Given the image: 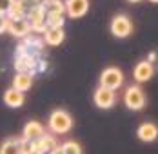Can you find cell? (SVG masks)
<instances>
[{
	"mask_svg": "<svg viewBox=\"0 0 158 154\" xmlns=\"http://www.w3.org/2000/svg\"><path fill=\"white\" fill-rule=\"evenodd\" d=\"M49 131L53 134H67L73 129V118L67 111L64 109H55L49 114Z\"/></svg>",
	"mask_w": 158,
	"mask_h": 154,
	"instance_id": "1",
	"label": "cell"
},
{
	"mask_svg": "<svg viewBox=\"0 0 158 154\" xmlns=\"http://www.w3.org/2000/svg\"><path fill=\"white\" fill-rule=\"evenodd\" d=\"M124 103L127 109L131 111H142L147 103V98H145V92L140 85H129L124 92Z\"/></svg>",
	"mask_w": 158,
	"mask_h": 154,
	"instance_id": "2",
	"label": "cell"
},
{
	"mask_svg": "<svg viewBox=\"0 0 158 154\" xmlns=\"http://www.w3.org/2000/svg\"><path fill=\"white\" fill-rule=\"evenodd\" d=\"M100 85L107 87L111 91H116L124 85V73L118 67H106L100 75Z\"/></svg>",
	"mask_w": 158,
	"mask_h": 154,
	"instance_id": "3",
	"label": "cell"
},
{
	"mask_svg": "<svg viewBox=\"0 0 158 154\" xmlns=\"http://www.w3.org/2000/svg\"><path fill=\"white\" fill-rule=\"evenodd\" d=\"M111 34L116 38H127L133 33V22L127 15H116L111 20Z\"/></svg>",
	"mask_w": 158,
	"mask_h": 154,
	"instance_id": "4",
	"label": "cell"
},
{
	"mask_svg": "<svg viewBox=\"0 0 158 154\" xmlns=\"http://www.w3.org/2000/svg\"><path fill=\"white\" fill-rule=\"evenodd\" d=\"M13 36L16 38H26L29 36L31 27H29V22L26 16H7V29Z\"/></svg>",
	"mask_w": 158,
	"mask_h": 154,
	"instance_id": "5",
	"label": "cell"
},
{
	"mask_svg": "<svg viewBox=\"0 0 158 154\" xmlns=\"http://www.w3.org/2000/svg\"><path fill=\"white\" fill-rule=\"evenodd\" d=\"M26 18L29 22L31 31H35V33H44L48 29V26H46V9L42 6H36V7L29 9L26 13Z\"/></svg>",
	"mask_w": 158,
	"mask_h": 154,
	"instance_id": "6",
	"label": "cell"
},
{
	"mask_svg": "<svg viewBox=\"0 0 158 154\" xmlns=\"http://www.w3.org/2000/svg\"><path fill=\"white\" fill-rule=\"evenodd\" d=\"M93 102H95L96 107H100V109H111V107H114V103H116V92L100 85L95 91V94H93Z\"/></svg>",
	"mask_w": 158,
	"mask_h": 154,
	"instance_id": "7",
	"label": "cell"
},
{
	"mask_svg": "<svg viewBox=\"0 0 158 154\" xmlns=\"http://www.w3.org/2000/svg\"><path fill=\"white\" fill-rule=\"evenodd\" d=\"M153 76H155V65H153V62H149V60L138 62L135 65V69H133V78L138 83H145Z\"/></svg>",
	"mask_w": 158,
	"mask_h": 154,
	"instance_id": "8",
	"label": "cell"
},
{
	"mask_svg": "<svg viewBox=\"0 0 158 154\" xmlns=\"http://www.w3.org/2000/svg\"><path fill=\"white\" fill-rule=\"evenodd\" d=\"M64 6L69 18H82L89 9V0H65Z\"/></svg>",
	"mask_w": 158,
	"mask_h": 154,
	"instance_id": "9",
	"label": "cell"
},
{
	"mask_svg": "<svg viewBox=\"0 0 158 154\" xmlns=\"http://www.w3.org/2000/svg\"><path fill=\"white\" fill-rule=\"evenodd\" d=\"M136 136L140 141H145V143H151L158 138V125L153 122H145L142 123L138 129H136Z\"/></svg>",
	"mask_w": 158,
	"mask_h": 154,
	"instance_id": "10",
	"label": "cell"
},
{
	"mask_svg": "<svg viewBox=\"0 0 158 154\" xmlns=\"http://www.w3.org/2000/svg\"><path fill=\"white\" fill-rule=\"evenodd\" d=\"M55 147H58L56 138L53 134H42L38 140H35V154H48L51 152Z\"/></svg>",
	"mask_w": 158,
	"mask_h": 154,
	"instance_id": "11",
	"label": "cell"
},
{
	"mask_svg": "<svg viewBox=\"0 0 158 154\" xmlns=\"http://www.w3.org/2000/svg\"><path fill=\"white\" fill-rule=\"evenodd\" d=\"M42 134H46V129H44V125H42L40 122L31 120V122H27L26 125H24V136H22L24 140H31V141H35V140L40 138Z\"/></svg>",
	"mask_w": 158,
	"mask_h": 154,
	"instance_id": "12",
	"label": "cell"
},
{
	"mask_svg": "<svg viewBox=\"0 0 158 154\" xmlns=\"http://www.w3.org/2000/svg\"><path fill=\"white\" fill-rule=\"evenodd\" d=\"M44 34V42L48 46H60L65 38V33H64V27H48V29L42 33Z\"/></svg>",
	"mask_w": 158,
	"mask_h": 154,
	"instance_id": "13",
	"label": "cell"
},
{
	"mask_svg": "<svg viewBox=\"0 0 158 154\" xmlns=\"http://www.w3.org/2000/svg\"><path fill=\"white\" fill-rule=\"evenodd\" d=\"M24 102H26V96H24V92L16 91L13 87H9L7 91L4 92V103L7 105V107H22L24 105Z\"/></svg>",
	"mask_w": 158,
	"mask_h": 154,
	"instance_id": "14",
	"label": "cell"
},
{
	"mask_svg": "<svg viewBox=\"0 0 158 154\" xmlns=\"http://www.w3.org/2000/svg\"><path fill=\"white\" fill-rule=\"evenodd\" d=\"M33 85V75L31 73H16L15 78H13V89L20 92L29 91Z\"/></svg>",
	"mask_w": 158,
	"mask_h": 154,
	"instance_id": "15",
	"label": "cell"
},
{
	"mask_svg": "<svg viewBox=\"0 0 158 154\" xmlns=\"http://www.w3.org/2000/svg\"><path fill=\"white\" fill-rule=\"evenodd\" d=\"M22 138H7L0 145V154H22L20 152Z\"/></svg>",
	"mask_w": 158,
	"mask_h": 154,
	"instance_id": "16",
	"label": "cell"
},
{
	"mask_svg": "<svg viewBox=\"0 0 158 154\" xmlns=\"http://www.w3.org/2000/svg\"><path fill=\"white\" fill-rule=\"evenodd\" d=\"M44 9H46V16H65V6L62 0L49 2Z\"/></svg>",
	"mask_w": 158,
	"mask_h": 154,
	"instance_id": "17",
	"label": "cell"
},
{
	"mask_svg": "<svg viewBox=\"0 0 158 154\" xmlns=\"http://www.w3.org/2000/svg\"><path fill=\"white\" fill-rule=\"evenodd\" d=\"M60 149H62V154H82V147H80L78 141H75V140L64 141L60 145Z\"/></svg>",
	"mask_w": 158,
	"mask_h": 154,
	"instance_id": "18",
	"label": "cell"
},
{
	"mask_svg": "<svg viewBox=\"0 0 158 154\" xmlns=\"http://www.w3.org/2000/svg\"><path fill=\"white\" fill-rule=\"evenodd\" d=\"M6 16H26V9L22 7V4H20L18 0H15L13 6L9 7V13H7Z\"/></svg>",
	"mask_w": 158,
	"mask_h": 154,
	"instance_id": "19",
	"label": "cell"
},
{
	"mask_svg": "<svg viewBox=\"0 0 158 154\" xmlns=\"http://www.w3.org/2000/svg\"><path fill=\"white\" fill-rule=\"evenodd\" d=\"M20 152H22V154H35V141L22 138V143H20Z\"/></svg>",
	"mask_w": 158,
	"mask_h": 154,
	"instance_id": "20",
	"label": "cell"
},
{
	"mask_svg": "<svg viewBox=\"0 0 158 154\" xmlns=\"http://www.w3.org/2000/svg\"><path fill=\"white\" fill-rule=\"evenodd\" d=\"M15 0H0V15H7L9 13V7L13 6Z\"/></svg>",
	"mask_w": 158,
	"mask_h": 154,
	"instance_id": "21",
	"label": "cell"
},
{
	"mask_svg": "<svg viewBox=\"0 0 158 154\" xmlns=\"http://www.w3.org/2000/svg\"><path fill=\"white\" fill-rule=\"evenodd\" d=\"M20 4H22V7L26 9V13L29 11V9H33V7H36L38 4H36V0H18Z\"/></svg>",
	"mask_w": 158,
	"mask_h": 154,
	"instance_id": "22",
	"label": "cell"
},
{
	"mask_svg": "<svg viewBox=\"0 0 158 154\" xmlns=\"http://www.w3.org/2000/svg\"><path fill=\"white\" fill-rule=\"evenodd\" d=\"M7 29V16L6 15H0V33Z\"/></svg>",
	"mask_w": 158,
	"mask_h": 154,
	"instance_id": "23",
	"label": "cell"
},
{
	"mask_svg": "<svg viewBox=\"0 0 158 154\" xmlns=\"http://www.w3.org/2000/svg\"><path fill=\"white\" fill-rule=\"evenodd\" d=\"M49 2H53V0H36V4H38V6H42V7H46Z\"/></svg>",
	"mask_w": 158,
	"mask_h": 154,
	"instance_id": "24",
	"label": "cell"
},
{
	"mask_svg": "<svg viewBox=\"0 0 158 154\" xmlns=\"http://www.w3.org/2000/svg\"><path fill=\"white\" fill-rule=\"evenodd\" d=\"M48 154H62V149H60V145H58V147H55V149H53L51 152H48Z\"/></svg>",
	"mask_w": 158,
	"mask_h": 154,
	"instance_id": "25",
	"label": "cell"
},
{
	"mask_svg": "<svg viewBox=\"0 0 158 154\" xmlns=\"http://www.w3.org/2000/svg\"><path fill=\"white\" fill-rule=\"evenodd\" d=\"M127 2H131V4H136V2H142V0H127Z\"/></svg>",
	"mask_w": 158,
	"mask_h": 154,
	"instance_id": "26",
	"label": "cell"
},
{
	"mask_svg": "<svg viewBox=\"0 0 158 154\" xmlns=\"http://www.w3.org/2000/svg\"><path fill=\"white\" fill-rule=\"evenodd\" d=\"M149 2H153V4H158V0H149Z\"/></svg>",
	"mask_w": 158,
	"mask_h": 154,
	"instance_id": "27",
	"label": "cell"
}]
</instances>
